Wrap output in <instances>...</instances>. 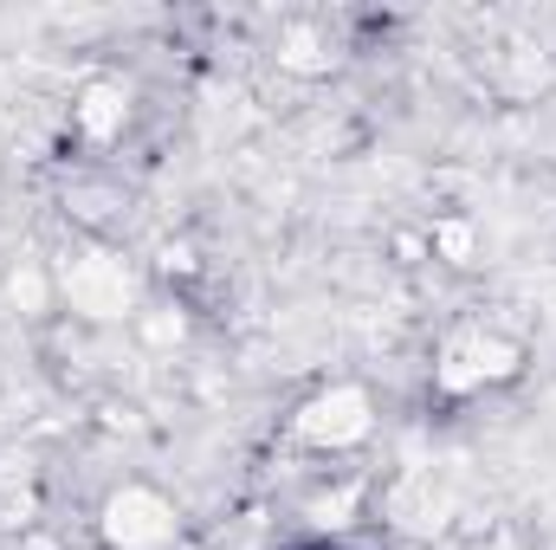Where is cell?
I'll return each mask as SVG.
<instances>
[{
  "mask_svg": "<svg viewBox=\"0 0 556 550\" xmlns=\"http://www.w3.org/2000/svg\"><path fill=\"white\" fill-rule=\"evenodd\" d=\"M124 545H155L168 525H162V505L155 499H142V492H130V499H117V525H111Z\"/></svg>",
  "mask_w": 556,
  "mask_h": 550,
  "instance_id": "cell-1",
  "label": "cell"
},
{
  "mask_svg": "<svg viewBox=\"0 0 556 550\" xmlns=\"http://www.w3.org/2000/svg\"><path fill=\"white\" fill-rule=\"evenodd\" d=\"M363 427H369L363 421V396H350V389H337L330 402L311 409V434H337L343 440V434H363Z\"/></svg>",
  "mask_w": 556,
  "mask_h": 550,
  "instance_id": "cell-2",
  "label": "cell"
}]
</instances>
